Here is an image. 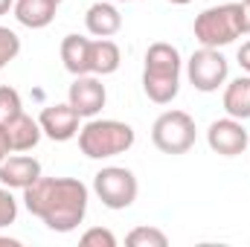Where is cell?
<instances>
[{
    "instance_id": "1",
    "label": "cell",
    "mask_w": 250,
    "mask_h": 247,
    "mask_svg": "<svg viewBox=\"0 0 250 247\" xmlns=\"http://www.w3.org/2000/svg\"><path fill=\"white\" fill-rule=\"evenodd\" d=\"M90 192L79 178H38L23 189V206L53 233H73L87 215Z\"/></svg>"
},
{
    "instance_id": "2",
    "label": "cell",
    "mask_w": 250,
    "mask_h": 247,
    "mask_svg": "<svg viewBox=\"0 0 250 247\" xmlns=\"http://www.w3.org/2000/svg\"><path fill=\"white\" fill-rule=\"evenodd\" d=\"M181 53L166 41H154L146 50L143 90L154 105H169L181 93Z\"/></svg>"
},
{
    "instance_id": "3",
    "label": "cell",
    "mask_w": 250,
    "mask_h": 247,
    "mask_svg": "<svg viewBox=\"0 0 250 247\" xmlns=\"http://www.w3.org/2000/svg\"><path fill=\"white\" fill-rule=\"evenodd\" d=\"M137 134L123 120H90L79 128V148L90 160H108L125 154L134 145Z\"/></svg>"
},
{
    "instance_id": "4",
    "label": "cell",
    "mask_w": 250,
    "mask_h": 247,
    "mask_svg": "<svg viewBox=\"0 0 250 247\" xmlns=\"http://www.w3.org/2000/svg\"><path fill=\"white\" fill-rule=\"evenodd\" d=\"M195 41L201 47L221 50L242 38V3H221L209 6L195 18Z\"/></svg>"
},
{
    "instance_id": "5",
    "label": "cell",
    "mask_w": 250,
    "mask_h": 247,
    "mask_svg": "<svg viewBox=\"0 0 250 247\" xmlns=\"http://www.w3.org/2000/svg\"><path fill=\"white\" fill-rule=\"evenodd\" d=\"M195 137H198V128L187 111H163L151 125V143L172 157L187 154L195 145Z\"/></svg>"
},
{
    "instance_id": "6",
    "label": "cell",
    "mask_w": 250,
    "mask_h": 247,
    "mask_svg": "<svg viewBox=\"0 0 250 247\" xmlns=\"http://www.w3.org/2000/svg\"><path fill=\"white\" fill-rule=\"evenodd\" d=\"M93 192L108 209H128L137 201L140 184L131 169L125 166H105L93 175Z\"/></svg>"
},
{
    "instance_id": "7",
    "label": "cell",
    "mask_w": 250,
    "mask_h": 247,
    "mask_svg": "<svg viewBox=\"0 0 250 247\" xmlns=\"http://www.w3.org/2000/svg\"><path fill=\"white\" fill-rule=\"evenodd\" d=\"M227 73H230V64L227 59L212 50V47H201L189 56L187 62V76L189 84L201 93H215L224 82H227Z\"/></svg>"
},
{
    "instance_id": "8",
    "label": "cell",
    "mask_w": 250,
    "mask_h": 247,
    "mask_svg": "<svg viewBox=\"0 0 250 247\" xmlns=\"http://www.w3.org/2000/svg\"><path fill=\"white\" fill-rule=\"evenodd\" d=\"M207 145L221 154V157H239L245 154L250 145V134L248 128L242 125V120H233V117H224V120H215L207 128Z\"/></svg>"
},
{
    "instance_id": "9",
    "label": "cell",
    "mask_w": 250,
    "mask_h": 247,
    "mask_svg": "<svg viewBox=\"0 0 250 247\" xmlns=\"http://www.w3.org/2000/svg\"><path fill=\"white\" fill-rule=\"evenodd\" d=\"M67 102L79 111V117L93 120V117L105 108L108 90H105L102 79L93 76V73H87V76H73V84H70V90H67Z\"/></svg>"
},
{
    "instance_id": "10",
    "label": "cell",
    "mask_w": 250,
    "mask_h": 247,
    "mask_svg": "<svg viewBox=\"0 0 250 247\" xmlns=\"http://www.w3.org/2000/svg\"><path fill=\"white\" fill-rule=\"evenodd\" d=\"M79 111L70 105V102H62V105H47L38 117V125L44 131V137H50L53 143H67L73 137H79Z\"/></svg>"
},
{
    "instance_id": "11",
    "label": "cell",
    "mask_w": 250,
    "mask_h": 247,
    "mask_svg": "<svg viewBox=\"0 0 250 247\" xmlns=\"http://www.w3.org/2000/svg\"><path fill=\"white\" fill-rule=\"evenodd\" d=\"M41 178V163L29 154H15L0 163V184L9 189H26Z\"/></svg>"
},
{
    "instance_id": "12",
    "label": "cell",
    "mask_w": 250,
    "mask_h": 247,
    "mask_svg": "<svg viewBox=\"0 0 250 247\" xmlns=\"http://www.w3.org/2000/svg\"><path fill=\"white\" fill-rule=\"evenodd\" d=\"M3 128H6V137H9L12 151H32V148L41 143V137H44L38 120H32V117L23 114V111L15 114L9 123H3Z\"/></svg>"
},
{
    "instance_id": "13",
    "label": "cell",
    "mask_w": 250,
    "mask_h": 247,
    "mask_svg": "<svg viewBox=\"0 0 250 247\" xmlns=\"http://www.w3.org/2000/svg\"><path fill=\"white\" fill-rule=\"evenodd\" d=\"M84 26L93 38H111L123 29V15L114 3H93L84 15Z\"/></svg>"
},
{
    "instance_id": "14",
    "label": "cell",
    "mask_w": 250,
    "mask_h": 247,
    "mask_svg": "<svg viewBox=\"0 0 250 247\" xmlns=\"http://www.w3.org/2000/svg\"><path fill=\"white\" fill-rule=\"evenodd\" d=\"M15 18L21 26L26 29H44L53 23L56 12H59V3L56 0H15Z\"/></svg>"
},
{
    "instance_id": "15",
    "label": "cell",
    "mask_w": 250,
    "mask_h": 247,
    "mask_svg": "<svg viewBox=\"0 0 250 247\" xmlns=\"http://www.w3.org/2000/svg\"><path fill=\"white\" fill-rule=\"evenodd\" d=\"M62 62L70 76H87L90 73V38L84 35H64L62 41Z\"/></svg>"
},
{
    "instance_id": "16",
    "label": "cell",
    "mask_w": 250,
    "mask_h": 247,
    "mask_svg": "<svg viewBox=\"0 0 250 247\" xmlns=\"http://www.w3.org/2000/svg\"><path fill=\"white\" fill-rule=\"evenodd\" d=\"M123 64V53L111 38H96L90 41V73L93 76H111Z\"/></svg>"
},
{
    "instance_id": "17",
    "label": "cell",
    "mask_w": 250,
    "mask_h": 247,
    "mask_svg": "<svg viewBox=\"0 0 250 247\" xmlns=\"http://www.w3.org/2000/svg\"><path fill=\"white\" fill-rule=\"evenodd\" d=\"M224 111L233 120H250V76H239L224 87Z\"/></svg>"
},
{
    "instance_id": "18",
    "label": "cell",
    "mask_w": 250,
    "mask_h": 247,
    "mask_svg": "<svg viewBox=\"0 0 250 247\" xmlns=\"http://www.w3.org/2000/svg\"><path fill=\"white\" fill-rule=\"evenodd\" d=\"M125 245L131 247H166L169 245V236L157 227H134L128 236H125Z\"/></svg>"
},
{
    "instance_id": "19",
    "label": "cell",
    "mask_w": 250,
    "mask_h": 247,
    "mask_svg": "<svg viewBox=\"0 0 250 247\" xmlns=\"http://www.w3.org/2000/svg\"><path fill=\"white\" fill-rule=\"evenodd\" d=\"M23 111V102H21V93L9 84H0V123H9L15 114Z\"/></svg>"
},
{
    "instance_id": "20",
    "label": "cell",
    "mask_w": 250,
    "mask_h": 247,
    "mask_svg": "<svg viewBox=\"0 0 250 247\" xmlns=\"http://www.w3.org/2000/svg\"><path fill=\"white\" fill-rule=\"evenodd\" d=\"M21 53V38L18 32H12L9 26H0V70L9 62H15Z\"/></svg>"
},
{
    "instance_id": "21",
    "label": "cell",
    "mask_w": 250,
    "mask_h": 247,
    "mask_svg": "<svg viewBox=\"0 0 250 247\" xmlns=\"http://www.w3.org/2000/svg\"><path fill=\"white\" fill-rule=\"evenodd\" d=\"M15 218H18V201H15L9 186L0 184V230L15 224Z\"/></svg>"
},
{
    "instance_id": "22",
    "label": "cell",
    "mask_w": 250,
    "mask_h": 247,
    "mask_svg": "<svg viewBox=\"0 0 250 247\" xmlns=\"http://www.w3.org/2000/svg\"><path fill=\"white\" fill-rule=\"evenodd\" d=\"M79 242L84 247H117V236L111 230H105V227H90V230L82 233Z\"/></svg>"
},
{
    "instance_id": "23",
    "label": "cell",
    "mask_w": 250,
    "mask_h": 247,
    "mask_svg": "<svg viewBox=\"0 0 250 247\" xmlns=\"http://www.w3.org/2000/svg\"><path fill=\"white\" fill-rule=\"evenodd\" d=\"M236 59H239V64H242V70L250 76V41H245V44L239 47V56H236Z\"/></svg>"
},
{
    "instance_id": "24",
    "label": "cell",
    "mask_w": 250,
    "mask_h": 247,
    "mask_svg": "<svg viewBox=\"0 0 250 247\" xmlns=\"http://www.w3.org/2000/svg\"><path fill=\"white\" fill-rule=\"evenodd\" d=\"M12 154V145H9V137H6V128H3V123H0V163L6 160Z\"/></svg>"
},
{
    "instance_id": "25",
    "label": "cell",
    "mask_w": 250,
    "mask_h": 247,
    "mask_svg": "<svg viewBox=\"0 0 250 247\" xmlns=\"http://www.w3.org/2000/svg\"><path fill=\"white\" fill-rule=\"evenodd\" d=\"M242 35H250V3L242 0Z\"/></svg>"
},
{
    "instance_id": "26",
    "label": "cell",
    "mask_w": 250,
    "mask_h": 247,
    "mask_svg": "<svg viewBox=\"0 0 250 247\" xmlns=\"http://www.w3.org/2000/svg\"><path fill=\"white\" fill-rule=\"evenodd\" d=\"M12 9H15V0H0V18H3V15H9Z\"/></svg>"
},
{
    "instance_id": "27",
    "label": "cell",
    "mask_w": 250,
    "mask_h": 247,
    "mask_svg": "<svg viewBox=\"0 0 250 247\" xmlns=\"http://www.w3.org/2000/svg\"><path fill=\"white\" fill-rule=\"evenodd\" d=\"M0 245H9V247H18L21 242L18 239H9V236H0Z\"/></svg>"
},
{
    "instance_id": "28",
    "label": "cell",
    "mask_w": 250,
    "mask_h": 247,
    "mask_svg": "<svg viewBox=\"0 0 250 247\" xmlns=\"http://www.w3.org/2000/svg\"><path fill=\"white\" fill-rule=\"evenodd\" d=\"M169 3H175V6H187V3H192V0H169Z\"/></svg>"
},
{
    "instance_id": "29",
    "label": "cell",
    "mask_w": 250,
    "mask_h": 247,
    "mask_svg": "<svg viewBox=\"0 0 250 247\" xmlns=\"http://www.w3.org/2000/svg\"><path fill=\"white\" fill-rule=\"evenodd\" d=\"M114 3H137V0H114Z\"/></svg>"
},
{
    "instance_id": "30",
    "label": "cell",
    "mask_w": 250,
    "mask_h": 247,
    "mask_svg": "<svg viewBox=\"0 0 250 247\" xmlns=\"http://www.w3.org/2000/svg\"><path fill=\"white\" fill-rule=\"evenodd\" d=\"M56 3H64V0H56Z\"/></svg>"
},
{
    "instance_id": "31",
    "label": "cell",
    "mask_w": 250,
    "mask_h": 247,
    "mask_svg": "<svg viewBox=\"0 0 250 247\" xmlns=\"http://www.w3.org/2000/svg\"><path fill=\"white\" fill-rule=\"evenodd\" d=\"M248 3H250V0H248Z\"/></svg>"
}]
</instances>
